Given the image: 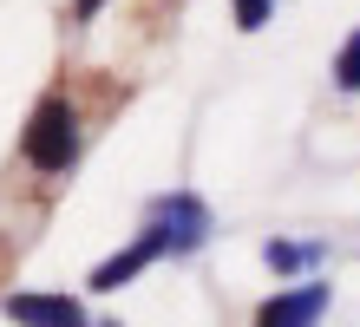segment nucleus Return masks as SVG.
<instances>
[{"label": "nucleus", "mask_w": 360, "mask_h": 327, "mask_svg": "<svg viewBox=\"0 0 360 327\" xmlns=\"http://www.w3.org/2000/svg\"><path fill=\"white\" fill-rule=\"evenodd\" d=\"M33 170H66L79 158V112L72 98H39L33 118H27V138H20Z\"/></svg>", "instance_id": "obj_1"}, {"label": "nucleus", "mask_w": 360, "mask_h": 327, "mask_svg": "<svg viewBox=\"0 0 360 327\" xmlns=\"http://www.w3.org/2000/svg\"><path fill=\"white\" fill-rule=\"evenodd\" d=\"M144 229L164 243V255H190V249L210 243V229H217V223H210V210H203L190 190H171V196H158V203H151Z\"/></svg>", "instance_id": "obj_2"}, {"label": "nucleus", "mask_w": 360, "mask_h": 327, "mask_svg": "<svg viewBox=\"0 0 360 327\" xmlns=\"http://www.w3.org/2000/svg\"><path fill=\"white\" fill-rule=\"evenodd\" d=\"M328 314V281H302V288H282L256 308V327H314Z\"/></svg>", "instance_id": "obj_3"}, {"label": "nucleus", "mask_w": 360, "mask_h": 327, "mask_svg": "<svg viewBox=\"0 0 360 327\" xmlns=\"http://www.w3.org/2000/svg\"><path fill=\"white\" fill-rule=\"evenodd\" d=\"M7 314L20 327H86V308L72 295H7Z\"/></svg>", "instance_id": "obj_4"}, {"label": "nucleus", "mask_w": 360, "mask_h": 327, "mask_svg": "<svg viewBox=\"0 0 360 327\" xmlns=\"http://www.w3.org/2000/svg\"><path fill=\"white\" fill-rule=\"evenodd\" d=\"M158 255H164V243H158L151 229H138V243H131V249H118L112 262H98V269H92V288H124V281H131L138 269H151Z\"/></svg>", "instance_id": "obj_5"}, {"label": "nucleus", "mask_w": 360, "mask_h": 327, "mask_svg": "<svg viewBox=\"0 0 360 327\" xmlns=\"http://www.w3.org/2000/svg\"><path fill=\"white\" fill-rule=\"evenodd\" d=\"M334 79H341V92H360V33H347L341 59H334Z\"/></svg>", "instance_id": "obj_6"}, {"label": "nucleus", "mask_w": 360, "mask_h": 327, "mask_svg": "<svg viewBox=\"0 0 360 327\" xmlns=\"http://www.w3.org/2000/svg\"><path fill=\"white\" fill-rule=\"evenodd\" d=\"M262 255H269V269H302V262H314L321 249H295V243H269Z\"/></svg>", "instance_id": "obj_7"}, {"label": "nucleus", "mask_w": 360, "mask_h": 327, "mask_svg": "<svg viewBox=\"0 0 360 327\" xmlns=\"http://www.w3.org/2000/svg\"><path fill=\"white\" fill-rule=\"evenodd\" d=\"M269 13H275V0H236V20H243L249 33H256V27H262Z\"/></svg>", "instance_id": "obj_8"}, {"label": "nucleus", "mask_w": 360, "mask_h": 327, "mask_svg": "<svg viewBox=\"0 0 360 327\" xmlns=\"http://www.w3.org/2000/svg\"><path fill=\"white\" fill-rule=\"evenodd\" d=\"M98 7H105V0H72V13H79V20H92Z\"/></svg>", "instance_id": "obj_9"}, {"label": "nucleus", "mask_w": 360, "mask_h": 327, "mask_svg": "<svg viewBox=\"0 0 360 327\" xmlns=\"http://www.w3.org/2000/svg\"><path fill=\"white\" fill-rule=\"evenodd\" d=\"M105 327H118V321H105Z\"/></svg>", "instance_id": "obj_10"}]
</instances>
